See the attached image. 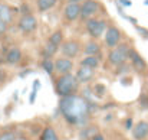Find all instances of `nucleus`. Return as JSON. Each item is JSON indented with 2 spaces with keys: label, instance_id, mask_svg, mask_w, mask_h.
<instances>
[{
  "label": "nucleus",
  "instance_id": "8",
  "mask_svg": "<svg viewBox=\"0 0 148 140\" xmlns=\"http://www.w3.org/2000/svg\"><path fill=\"white\" fill-rule=\"evenodd\" d=\"M132 136L135 140H144L148 137V121L141 120L132 129Z\"/></svg>",
  "mask_w": 148,
  "mask_h": 140
},
{
  "label": "nucleus",
  "instance_id": "21",
  "mask_svg": "<svg viewBox=\"0 0 148 140\" xmlns=\"http://www.w3.org/2000/svg\"><path fill=\"white\" fill-rule=\"evenodd\" d=\"M42 67H43V69H45L48 74H53V71H55V62L50 61V58H45V59H43Z\"/></svg>",
  "mask_w": 148,
  "mask_h": 140
},
{
  "label": "nucleus",
  "instance_id": "2",
  "mask_svg": "<svg viewBox=\"0 0 148 140\" xmlns=\"http://www.w3.org/2000/svg\"><path fill=\"white\" fill-rule=\"evenodd\" d=\"M79 81L76 78V75L72 74H63L56 80V91L58 94L63 98V97H71L75 95L79 90Z\"/></svg>",
  "mask_w": 148,
  "mask_h": 140
},
{
  "label": "nucleus",
  "instance_id": "10",
  "mask_svg": "<svg viewBox=\"0 0 148 140\" xmlns=\"http://www.w3.org/2000/svg\"><path fill=\"white\" fill-rule=\"evenodd\" d=\"M81 16V4L79 3H68L65 7V17L69 22L76 20Z\"/></svg>",
  "mask_w": 148,
  "mask_h": 140
},
{
  "label": "nucleus",
  "instance_id": "3",
  "mask_svg": "<svg viewBox=\"0 0 148 140\" xmlns=\"http://www.w3.org/2000/svg\"><path fill=\"white\" fill-rule=\"evenodd\" d=\"M130 51H131V48L128 46L127 44L116 45V46L109 52L108 59H109V62H111L112 65L119 67V65H122V64L125 62V59L130 56Z\"/></svg>",
  "mask_w": 148,
  "mask_h": 140
},
{
  "label": "nucleus",
  "instance_id": "5",
  "mask_svg": "<svg viewBox=\"0 0 148 140\" xmlns=\"http://www.w3.org/2000/svg\"><path fill=\"white\" fill-rule=\"evenodd\" d=\"M38 28V22L35 19V16L32 15H23L19 20V29L23 33H30Z\"/></svg>",
  "mask_w": 148,
  "mask_h": 140
},
{
  "label": "nucleus",
  "instance_id": "34",
  "mask_svg": "<svg viewBox=\"0 0 148 140\" xmlns=\"http://www.w3.org/2000/svg\"><path fill=\"white\" fill-rule=\"evenodd\" d=\"M145 4H148V0H145Z\"/></svg>",
  "mask_w": 148,
  "mask_h": 140
},
{
  "label": "nucleus",
  "instance_id": "13",
  "mask_svg": "<svg viewBox=\"0 0 148 140\" xmlns=\"http://www.w3.org/2000/svg\"><path fill=\"white\" fill-rule=\"evenodd\" d=\"M76 78H78L79 82L85 84V82H88V81H91V80L94 78V69L81 65V68H79L78 72H76Z\"/></svg>",
  "mask_w": 148,
  "mask_h": 140
},
{
  "label": "nucleus",
  "instance_id": "23",
  "mask_svg": "<svg viewBox=\"0 0 148 140\" xmlns=\"http://www.w3.org/2000/svg\"><path fill=\"white\" fill-rule=\"evenodd\" d=\"M0 140H16V133L14 132H3L0 134Z\"/></svg>",
  "mask_w": 148,
  "mask_h": 140
},
{
  "label": "nucleus",
  "instance_id": "15",
  "mask_svg": "<svg viewBox=\"0 0 148 140\" xmlns=\"http://www.w3.org/2000/svg\"><path fill=\"white\" fill-rule=\"evenodd\" d=\"M22 59V51L19 49V48H12L9 52H7V55H6V61L9 62V64H17L19 61Z\"/></svg>",
  "mask_w": 148,
  "mask_h": 140
},
{
  "label": "nucleus",
  "instance_id": "29",
  "mask_svg": "<svg viewBox=\"0 0 148 140\" xmlns=\"http://www.w3.org/2000/svg\"><path fill=\"white\" fill-rule=\"evenodd\" d=\"M22 12H23V15H30V13H29V6L23 4V6H22Z\"/></svg>",
  "mask_w": 148,
  "mask_h": 140
},
{
  "label": "nucleus",
  "instance_id": "27",
  "mask_svg": "<svg viewBox=\"0 0 148 140\" xmlns=\"http://www.w3.org/2000/svg\"><path fill=\"white\" fill-rule=\"evenodd\" d=\"M121 4H124V6H127V7H130L131 4H132V1L131 0H118Z\"/></svg>",
  "mask_w": 148,
  "mask_h": 140
},
{
  "label": "nucleus",
  "instance_id": "20",
  "mask_svg": "<svg viewBox=\"0 0 148 140\" xmlns=\"http://www.w3.org/2000/svg\"><path fill=\"white\" fill-rule=\"evenodd\" d=\"M56 52H58V46H56V45H53V44H50V42H48V45L45 46V51H43L45 58H52Z\"/></svg>",
  "mask_w": 148,
  "mask_h": 140
},
{
  "label": "nucleus",
  "instance_id": "33",
  "mask_svg": "<svg viewBox=\"0 0 148 140\" xmlns=\"http://www.w3.org/2000/svg\"><path fill=\"white\" fill-rule=\"evenodd\" d=\"M1 62H3V56H0V64H1Z\"/></svg>",
  "mask_w": 148,
  "mask_h": 140
},
{
  "label": "nucleus",
  "instance_id": "9",
  "mask_svg": "<svg viewBox=\"0 0 148 140\" xmlns=\"http://www.w3.org/2000/svg\"><path fill=\"white\" fill-rule=\"evenodd\" d=\"M79 44L76 41H68L65 42L62 46H60V51L62 53L66 56V58H75L78 53H79Z\"/></svg>",
  "mask_w": 148,
  "mask_h": 140
},
{
  "label": "nucleus",
  "instance_id": "19",
  "mask_svg": "<svg viewBox=\"0 0 148 140\" xmlns=\"http://www.w3.org/2000/svg\"><path fill=\"white\" fill-rule=\"evenodd\" d=\"M84 52L89 56V55H97L99 52V45L97 42H89L86 44V46L84 48Z\"/></svg>",
  "mask_w": 148,
  "mask_h": 140
},
{
  "label": "nucleus",
  "instance_id": "6",
  "mask_svg": "<svg viewBox=\"0 0 148 140\" xmlns=\"http://www.w3.org/2000/svg\"><path fill=\"white\" fill-rule=\"evenodd\" d=\"M98 1L97 0H86L81 6V17L82 19H91L98 12Z\"/></svg>",
  "mask_w": 148,
  "mask_h": 140
},
{
  "label": "nucleus",
  "instance_id": "14",
  "mask_svg": "<svg viewBox=\"0 0 148 140\" xmlns=\"http://www.w3.org/2000/svg\"><path fill=\"white\" fill-rule=\"evenodd\" d=\"M0 19L6 23H10L13 20V10L6 3H0Z\"/></svg>",
  "mask_w": 148,
  "mask_h": 140
},
{
  "label": "nucleus",
  "instance_id": "32",
  "mask_svg": "<svg viewBox=\"0 0 148 140\" xmlns=\"http://www.w3.org/2000/svg\"><path fill=\"white\" fill-rule=\"evenodd\" d=\"M86 0H69V3H84Z\"/></svg>",
  "mask_w": 148,
  "mask_h": 140
},
{
  "label": "nucleus",
  "instance_id": "22",
  "mask_svg": "<svg viewBox=\"0 0 148 140\" xmlns=\"http://www.w3.org/2000/svg\"><path fill=\"white\" fill-rule=\"evenodd\" d=\"M62 39H63V35H62L60 30H58V32L52 33V36L49 38V42L50 44H53V45H56V46H59L60 42H62Z\"/></svg>",
  "mask_w": 148,
  "mask_h": 140
},
{
  "label": "nucleus",
  "instance_id": "11",
  "mask_svg": "<svg viewBox=\"0 0 148 140\" xmlns=\"http://www.w3.org/2000/svg\"><path fill=\"white\" fill-rule=\"evenodd\" d=\"M73 68V62L69 58H59L55 61V69L63 75V74H69V71Z\"/></svg>",
  "mask_w": 148,
  "mask_h": 140
},
{
  "label": "nucleus",
  "instance_id": "1",
  "mask_svg": "<svg viewBox=\"0 0 148 140\" xmlns=\"http://www.w3.org/2000/svg\"><path fill=\"white\" fill-rule=\"evenodd\" d=\"M59 108L63 117L66 119V121L71 124L85 123L91 113V105L88 100L84 97H78V95L63 97L59 101Z\"/></svg>",
  "mask_w": 148,
  "mask_h": 140
},
{
  "label": "nucleus",
  "instance_id": "18",
  "mask_svg": "<svg viewBox=\"0 0 148 140\" xmlns=\"http://www.w3.org/2000/svg\"><path fill=\"white\" fill-rule=\"evenodd\" d=\"M40 140H59V137H58L56 132H55L52 127H46V129L42 132Z\"/></svg>",
  "mask_w": 148,
  "mask_h": 140
},
{
  "label": "nucleus",
  "instance_id": "28",
  "mask_svg": "<svg viewBox=\"0 0 148 140\" xmlns=\"http://www.w3.org/2000/svg\"><path fill=\"white\" fill-rule=\"evenodd\" d=\"M4 80H6V71L0 68V82H3Z\"/></svg>",
  "mask_w": 148,
  "mask_h": 140
},
{
  "label": "nucleus",
  "instance_id": "16",
  "mask_svg": "<svg viewBox=\"0 0 148 140\" xmlns=\"http://www.w3.org/2000/svg\"><path fill=\"white\" fill-rule=\"evenodd\" d=\"M81 65L82 67H88V68H92V69H97L99 67V59L95 55H89L86 58H84L81 61Z\"/></svg>",
  "mask_w": 148,
  "mask_h": 140
},
{
  "label": "nucleus",
  "instance_id": "31",
  "mask_svg": "<svg viewBox=\"0 0 148 140\" xmlns=\"http://www.w3.org/2000/svg\"><path fill=\"white\" fill-rule=\"evenodd\" d=\"M131 126H132V119H128V120H127V129L130 130V129H131Z\"/></svg>",
  "mask_w": 148,
  "mask_h": 140
},
{
  "label": "nucleus",
  "instance_id": "24",
  "mask_svg": "<svg viewBox=\"0 0 148 140\" xmlns=\"http://www.w3.org/2000/svg\"><path fill=\"white\" fill-rule=\"evenodd\" d=\"M140 103H141V105H143L144 108H148V97L147 95H143V97L140 98Z\"/></svg>",
  "mask_w": 148,
  "mask_h": 140
},
{
  "label": "nucleus",
  "instance_id": "4",
  "mask_svg": "<svg viewBox=\"0 0 148 140\" xmlns=\"http://www.w3.org/2000/svg\"><path fill=\"white\" fill-rule=\"evenodd\" d=\"M106 29V22L98 19H89L86 22V30L92 38H99Z\"/></svg>",
  "mask_w": 148,
  "mask_h": 140
},
{
  "label": "nucleus",
  "instance_id": "30",
  "mask_svg": "<svg viewBox=\"0 0 148 140\" xmlns=\"http://www.w3.org/2000/svg\"><path fill=\"white\" fill-rule=\"evenodd\" d=\"M92 140H105V139H103L102 134H95V136L92 137Z\"/></svg>",
  "mask_w": 148,
  "mask_h": 140
},
{
  "label": "nucleus",
  "instance_id": "26",
  "mask_svg": "<svg viewBox=\"0 0 148 140\" xmlns=\"http://www.w3.org/2000/svg\"><path fill=\"white\" fill-rule=\"evenodd\" d=\"M137 30H138V33H141L144 38L148 39V30L147 29H144V28H141V26H137Z\"/></svg>",
  "mask_w": 148,
  "mask_h": 140
},
{
  "label": "nucleus",
  "instance_id": "12",
  "mask_svg": "<svg viewBox=\"0 0 148 140\" xmlns=\"http://www.w3.org/2000/svg\"><path fill=\"white\" fill-rule=\"evenodd\" d=\"M130 61H131L132 67H134L135 69H138V71H144V69H145V67H147V64H145L144 58H143L137 51H134V49H131V51H130Z\"/></svg>",
  "mask_w": 148,
  "mask_h": 140
},
{
  "label": "nucleus",
  "instance_id": "7",
  "mask_svg": "<svg viewBox=\"0 0 148 140\" xmlns=\"http://www.w3.org/2000/svg\"><path fill=\"white\" fill-rule=\"evenodd\" d=\"M119 41H121V32L116 28H114V26L108 28L106 29V33H105V44L108 46L115 48L119 44Z\"/></svg>",
  "mask_w": 148,
  "mask_h": 140
},
{
  "label": "nucleus",
  "instance_id": "17",
  "mask_svg": "<svg viewBox=\"0 0 148 140\" xmlns=\"http://www.w3.org/2000/svg\"><path fill=\"white\" fill-rule=\"evenodd\" d=\"M56 3H58V0H38V9L40 12H46V10L52 9Z\"/></svg>",
  "mask_w": 148,
  "mask_h": 140
},
{
  "label": "nucleus",
  "instance_id": "25",
  "mask_svg": "<svg viewBox=\"0 0 148 140\" xmlns=\"http://www.w3.org/2000/svg\"><path fill=\"white\" fill-rule=\"evenodd\" d=\"M6 30H7V23L0 19V33H6Z\"/></svg>",
  "mask_w": 148,
  "mask_h": 140
}]
</instances>
